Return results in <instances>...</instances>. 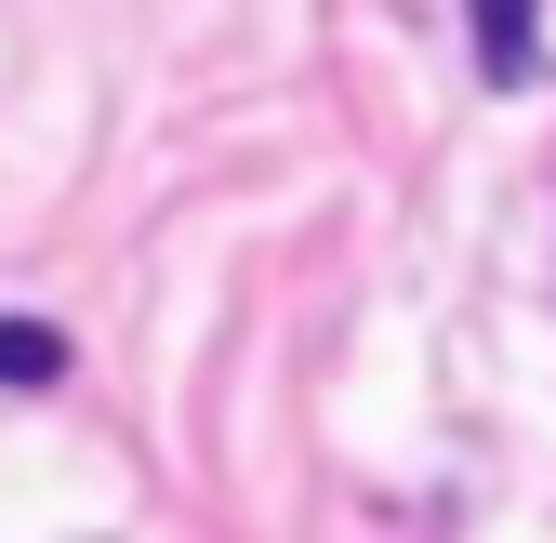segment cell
Returning a JSON list of instances; mask_svg holds the SVG:
<instances>
[{"label":"cell","mask_w":556,"mask_h":543,"mask_svg":"<svg viewBox=\"0 0 556 543\" xmlns=\"http://www.w3.org/2000/svg\"><path fill=\"white\" fill-rule=\"evenodd\" d=\"M543 0H477V80H491V93H517L530 80V66H543Z\"/></svg>","instance_id":"1"},{"label":"cell","mask_w":556,"mask_h":543,"mask_svg":"<svg viewBox=\"0 0 556 543\" xmlns=\"http://www.w3.org/2000/svg\"><path fill=\"white\" fill-rule=\"evenodd\" d=\"M0 384H66V331L53 318H0Z\"/></svg>","instance_id":"2"}]
</instances>
